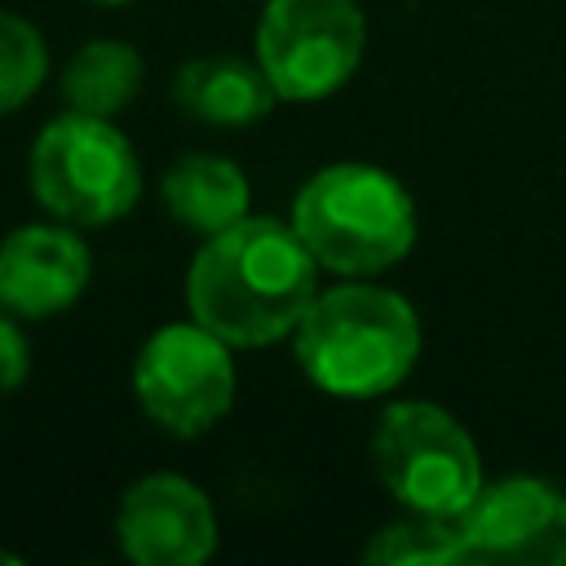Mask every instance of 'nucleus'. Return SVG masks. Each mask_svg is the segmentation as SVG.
I'll return each mask as SVG.
<instances>
[{
    "label": "nucleus",
    "mask_w": 566,
    "mask_h": 566,
    "mask_svg": "<svg viewBox=\"0 0 566 566\" xmlns=\"http://www.w3.org/2000/svg\"><path fill=\"white\" fill-rule=\"evenodd\" d=\"M44 75H49L44 35L27 18L0 9V115L27 106L40 93Z\"/></svg>",
    "instance_id": "obj_15"
},
{
    "label": "nucleus",
    "mask_w": 566,
    "mask_h": 566,
    "mask_svg": "<svg viewBox=\"0 0 566 566\" xmlns=\"http://www.w3.org/2000/svg\"><path fill=\"white\" fill-rule=\"evenodd\" d=\"M318 261L274 217H243L195 252L186 270V310L230 349L274 345L301 327L318 296Z\"/></svg>",
    "instance_id": "obj_1"
},
{
    "label": "nucleus",
    "mask_w": 566,
    "mask_h": 566,
    "mask_svg": "<svg viewBox=\"0 0 566 566\" xmlns=\"http://www.w3.org/2000/svg\"><path fill=\"white\" fill-rule=\"evenodd\" d=\"M363 557L376 566H455V562H469V544H464L460 517L407 513L380 526L367 539Z\"/></svg>",
    "instance_id": "obj_14"
},
{
    "label": "nucleus",
    "mask_w": 566,
    "mask_h": 566,
    "mask_svg": "<svg viewBox=\"0 0 566 566\" xmlns=\"http://www.w3.org/2000/svg\"><path fill=\"white\" fill-rule=\"evenodd\" d=\"M133 394L142 411L172 438L208 433L234 402L230 345L203 323H168L146 336L133 358Z\"/></svg>",
    "instance_id": "obj_7"
},
{
    "label": "nucleus",
    "mask_w": 566,
    "mask_h": 566,
    "mask_svg": "<svg viewBox=\"0 0 566 566\" xmlns=\"http://www.w3.org/2000/svg\"><path fill=\"white\" fill-rule=\"evenodd\" d=\"M292 336L310 385L354 402L398 389L420 354V318L411 301L376 283L318 292Z\"/></svg>",
    "instance_id": "obj_2"
},
{
    "label": "nucleus",
    "mask_w": 566,
    "mask_h": 566,
    "mask_svg": "<svg viewBox=\"0 0 566 566\" xmlns=\"http://www.w3.org/2000/svg\"><path fill=\"white\" fill-rule=\"evenodd\" d=\"M93 256L75 226L40 221L0 239V310L13 318H49L84 296Z\"/></svg>",
    "instance_id": "obj_10"
},
{
    "label": "nucleus",
    "mask_w": 566,
    "mask_h": 566,
    "mask_svg": "<svg viewBox=\"0 0 566 566\" xmlns=\"http://www.w3.org/2000/svg\"><path fill=\"white\" fill-rule=\"evenodd\" d=\"M115 539L137 566H199L217 553V513L190 478L150 473L119 495Z\"/></svg>",
    "instance_id": "obj_9"
},
{
    "label": "nucleus",
    "mask_w": 566,
    "mask_h": 566,
    "mask_svg": "<svg viewBox=\"0 0 566 566\" xmlns=\"http://www.w3.org/2000/svg\"><path fill=\"white\" fill-rule=\"evenodd\" d=\"M31 190L53 221L93 230L133 212L142 199V164L111 119L66 111L49 119L31 146Z\"/></svg>",
    "instance_id": "obj_4"
},
{
    "label": "nucleus",
    "mask_w": 566,
    "mask_h": 566,
    "mask_svg": "<svg viewBox=\"0 0 566 566\" xmlns=\"http://www.w3.org/2000/svg\"><path fill=\"white\" fill-rule=\"evenodd\" d=\"M142 53L124 40H88L75 49V57L62 71V97L71 111L84 115H119L137 93H142Z\"/></svg>",
    "instance_id": "obj_13"
},
{
    "label": "nucleus",
    "mask_w": 566,
    "mask_h": 566,
    "mask_svg": "<svg viewBox=\"0 0 566 566\" xmlns=\"http://www.w3.org/2000/svg\"><path fill=\"white\" fill-rule=\"evenodd\" d=\"M469 562L495 566H566V495L539 478L482 482L460 513Z\"/></svg>",
    "instance_id": "obj_8"
},
{
    "label": "nucleus",
    "mask_w": 566,
    "mask_h": 566,
    "mask_svg": "<svg viewBox=\"0 0 566 566\" xmlns=\"http://www.w3.org/2000/svg\"><path fill=\"white\" fill-rule=\"evenodd\" d=\"M27 371H31V345H27L22 327H18V323L9 318V310H4V314H0V394L22 389Z\"/></svg>",
    "instance_id": "obj_16"
},
{
    "label": "nucleus",
    "mask_w": 566,
    "mask_h": 566,
    "mask_svg": "<svg viewBox=\"0 0 566 566\" xmlns=\"http://www.w3.org/2000/svg\"><path fill=\"white\" fill-rule=\"evenodd\" d=\"M0 562H4V566H18V557H13V553H4V548H0Z\"/></svg>",
    "instance_id": "obj_17"
},
{
    "label": "nucleus",
    "mask_w": 566,
    "mask_h": 566,
    "mask_svg": "<svg viewBox=\"0 0 566 566\" xmlns=\"http://www.w3.org/2000/svg\"><path fill=\"white\" fill-rule=\"evenodd\" d=\"M164 208L195 234H217L248 217V177L226 155H181L159 181Z\"/></svg>",
    "instance_id": "obj_12"
},
{
    "label": "nucleus",
    "mask_w": 566,
    "mask_h": 566,
    "mask_svg": "<svg viewBox=\"0 0 566 566\" xmlns=\"http://www.w3.org/2000/svg\"><path fill=\"white\" fill-rule=\"evenodd\" d=\"M93 4H133V0H93Z\"/></svg>",
    "instance_id": "obj_18"
},
{
    "label": "nucleus",
    "mask_w": 566,
    "mask_h": 566,
    "mask_svg": "<svg viewBox=\"0 0 566 566\" xmlns=\"http://www.w3.org/2000/svg\"><path fill=\"white\" fill-rule=\"evenodd\" d=\"M292 226L323 270L380 274L416 243V203L407 186L371 164L318 168L292 203Z\"/></svg>",
    "instance_id": "obj_3"
},
{
    "label": "nucleus",
    "mask_w": 566,
    "mask_h": 566,
    "mask_svg": "<svg viewBox=\"0 0 566 566\" xmlns=\"http://www.w3.org/2000/svg\"><path fill=\"white\" fill-rule=\"evenodd\" d=\"M274 88L261 71V62L248 57H195L177 71L172 80V102L181 106V115L212 124V128H243L270 115L274 106Z\"/></svg>",
    "instance_id": "obj_11"
},
{
    "label": "nucleus",
    "mask_w": 566,
    "mask_h": 566,
    "mask_svg": "<svg viewBox=\"0 0 566 566\" xmlns=\"http://www.w3.org/2000/svg\"><path fill=\"white\" fill-rule=\"evenodd\" d=\"M367 18L354 0H270L256 22V62L283 102L332 97L358 71Z\"/></svg>",
    "instance_id": "obj_6"
},
{
    "label": "nucleus",
    "mask_w": 566,
    "mask_h": 566,
    "mask_svg": "<svg viewBox=\"0 0 566 566\" xmlns=\"http://www.w3.org/2000/svg\"><path fill=\"white\" fill-rule=\"evenodd\" d=\"M371 469L407 513L424 517H460L482 491L478 442L433 402H389L380 411Z\"/></svg>",
    "instance_id": "obj_5"
}]
</instances>
